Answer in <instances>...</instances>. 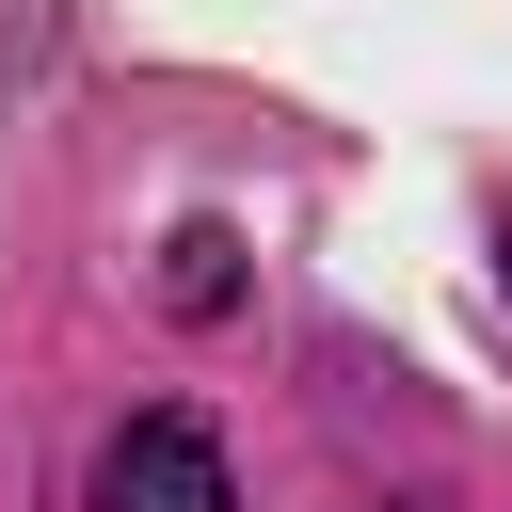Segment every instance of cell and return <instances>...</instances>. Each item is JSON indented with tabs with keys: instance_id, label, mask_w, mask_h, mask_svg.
I'll list each match as a JSON object with an SVG mask.
<instances>
[{
	"instance_id": "6da1fadb",
	"label": "cell",
	"mask_w": 512,
	"mask_h": 512,
	"mask_svg": "<svg viewBox=\"0 0 512 512\" xmlns=\"http://www.w3.org/2000/svg\"><path fill=\"white\" fill-rule=\"evenodd\" d=\"M96 512H240V496H224V448L192 416H128L96 448Z\"/></svg>"
}]
</instances>
